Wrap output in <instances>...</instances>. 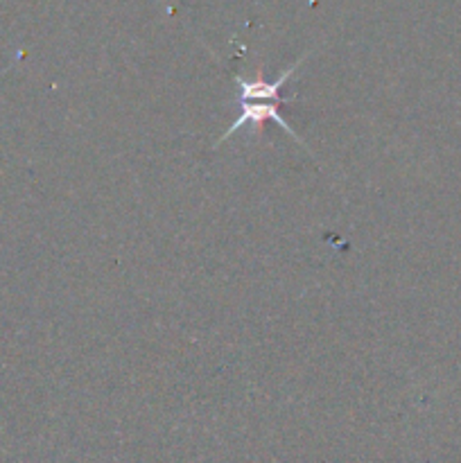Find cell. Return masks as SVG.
Wrapping results in <instances>:
<instances>
[{
  "label": "cell",
  "instance_id": "obj_2",
  "mask_svg": "<svg viewBox=\"0 0 461 463\" xmlns=\"http://www.w3.org/2000/svg\"><path fill=\"white\" fill-rule=\"evenodd\" d=\"M306 61V59H298L294 66H289L287 71L280 72L278 77H276L274 81H267L262 80V77H256V80H244L242 75H235V84H238L240 93H238V102H258V99H269V102H283V98H280V90H283V86L287 84L289 77L296 72V68L301 66V63Z\"/></svg>",
  "mask_w": 461,
  "mask_h": 463
},
{
  "label": "cell",
  "instance_id": "obj_1",
  "mask_svg": "<svg viewBox=\"0 0 461 463\" xmlns=\"http://www.w3.org/2000/svg\"><path fill=\"white\" fill-rule=\"evenodd\" d=\"M240 107H242V113H240L238 120H235L233 125H230L229 129L224 131V134H221V138L217 140V145L224 143V140H229V136L235 134V131H240L242 127H251L253 134H260V129H262V125H265V122H276L280 129H285L289 136H292L294 143L307 149V145L303 143L301 136H298L296 131L289 127V122L285 120L283 116H280V111H278L280 104L278 102H269V99H258V102H242Z\"/></svg>",
  "mask_w": 461,
  "mask_h": 463
}]
</instances>
